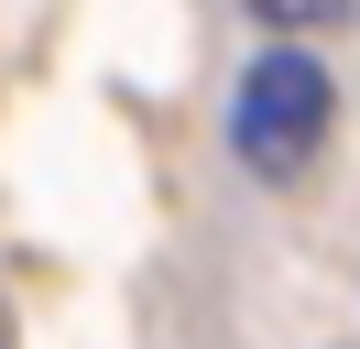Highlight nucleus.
<instances>
[{"instance_id":"obj_1","label":"nucleus","mask_w":360,"mask_h":349,"mask_svg":"<svg viewBox=\"0 0 360 349\" xmlns=\"http://www.w3.org/2000/svg\"><path fill=\"white\" fill-rule=\"evenodd\" d=\"M328 120H338V77L306 44H262V55L240 65V87H229V153H240L251 174H273V186L328 153Z\"/></svg>"},{"instance_id":"obj_2","label":"nucleus","mask_w":360,"mask_h":349,"mask_svg":"<svg viewBox=\"0 0 360 349\" xmlns=\"http://www.w3.org/2000/svg\"><path fill=\"white\" fill-rule=\"evenodd\" d=\"M273 33H328V22H360V0H251Z\"/></svg>"},{"instance_id":"obj_3","label":"nucleus","mask_w":360,"mask_h":349,"mask_svg":"<svg viewBox=\"0 0 360 349\" xmlns=\"http://www.w3.org/2000/svg\"><path fill=\"white\" fill-rule=\"evenodd\" d=\"M0 349H11V317H0Z\"/></svg>"}]
</instances>
